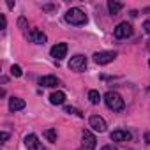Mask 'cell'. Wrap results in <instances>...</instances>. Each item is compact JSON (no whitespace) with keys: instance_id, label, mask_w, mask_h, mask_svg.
I'll return each instance as SVG.
<instances>
[{"instance_id":"obj_1","label":"cell","mask_w":150,"mask_h":150,"mask_svg":"<svg viewBox=\"0 0 150 150\" xmlns=\"http://www.w3.org/2000/svg\"><path fill=\"white\" fill-rule=\"evenodd\" d=\"M65 21L69 23V25H74V27H80V25H85L87 23V14L80 9V7H71L67 13H65Z\"/></svg>"},{"instance_id":"obj_2","label":"cell","mask_w":150,"mask_h":150,"mask_svg":"<svg viewBox=\"0 0 150 150\" xmlns=\"http://www.w3.org/2000/svg\"><path fill=\"white\" fill-rule=\"evenodd\" d=\"M104 103H106V106H108L110 110H113V111H122V110L125 108V103H124L122 96H120L118 92H113V90H110V92L104 94Z\"/></svg>"},{"instance_id":"obj_3","label":"cell","mask_w":150,"mask_h":150,"mask_svg":"<svg viewBox=\"0 0 150 150\" xmlns=\"http://www.w3.org/2000/svg\"><path fill=\"white\" fill-rule=\"evenodd\" d=\"M69 69L71 71H76V72H81L87 69V57L85 55H74L71 60H69Z\"/></svg>"},{"instance_id":"obj_4","label":"cell","mask_w":150,"mask_h":150,"mask_svg":"<svg viewBox=\"0 0 150 150\" xmlns=\"http://www.w3.org/2000/svg\"><path fill=\"white\" fill-rule=\"evenodd\" d=\"M113 34H115L117 39H127V37L132 35V27H131L127 21H122V23H118V25L115 27Z\"/></svg>"},{"instance_id":"obj_5","label":"cell","mask_w":150,"mask_h":150,"mask_svg":"<svg viewBox=\"0 0 150 150\" xmlns=\"http://www.w3.org/2000/svg\"><path fill=\"white\" fill-rule=\"evenodd\" d=\"M115 58H117L115 51H97V53H94V62L99 64V65H106V64L113 62Z\"/></svg>"},{"instance_id":"obj_6","label":"cell","mask_w":150,"mask_h":150,"mask_svg":"<svg viewBox=\"0 0 150 150\" xmlns=\"http://www.w3.org/2000/svg\"><path fill=\"white\" fill-rule=\"evenodd\" d=\"M50 55H51L55 60H62V58H65V57H67V44H65V42H58V44H55V46L50 50Z\"/></svg>"},{"instance_id":"obj_7","label":"cell","mask_w":150,"mask_h":150,"mask_svg":"<svg viewBox=\"0 0 150 150\" xmlns=\"http://www.w3.org/2000/svg\"><path fill=\"white\" fill-rule=\"evenodd\" d=\"M25 146H27L28 150H44V146H42V143L39 141L37 134H27V136H25Z\"/></svg>"},{"instance_id":"obj_8","label":"cell","mask_w":150,"mask_h":150,"mask_svg":"<svg viewBox=\"0 0 150 150\" xmlns=\"http://www.w3.org/2000/svg\"><path fill=\"white\" fill-rule=\"evenodd\" d=\"M88 122H90V127H92L94 131H97V132H104V131H106V122H104L103 117H99V115H92Z\"/></svg>"},{"instance_id":"obj_9","label":"cell","mask_w":150,"mask_h":150,"mask_svg":"<svg viewBox=\"0 0 150 150\" xmlns=\"http://www.w3.org/2000/svg\"><path fill=\"white\" fill-rule=\"evenodd\" d=\"M81 138H83V146H85L87 150H96L97 139H96V136L92 134V131H83Z\"/></svg>"},{"instance_id":"obj_10","label":"cell","mask_w":150,"mask_h":150,"mask_svg":"<svg viewBox=\"0 0 150 150\" xmlns=\"http://www.w3.org/2000/svg\"><path fill=\"white\" fill-rule=\"evenodd\" d=\"M110 138H111V141H129L132 136H131V132H129V131L117 129V131H113V132L110 134Z\"/></svg>"},{"instance_id":"obj_11","label":"cell","mask_w":150,"mask_h":150,"mask_svg":"<svg viewBox=\"0 0 150 150\" xmlns=\"http://www.w3.org/2000/svg\"><path fill=\"white\" fill-rule=\"evenodd\" d=\"M39 85H41V87L53 88V87H58V85H60V80H58L57 76H41V78H39Z\"/></svg>"},{"instance_id":"obj_12","label":"cell","mask_w":150,"mask_h":150,"mask_svg":"<svg viewBox=\"0 0 150 150\" xmlns=\"http://www.w3.org/2000/svg\"><path fill=\"white\" fill-rule=\"evenodd\" d=\"M28 39H30L32 42H35V44H44V42H46V35H44L42 32H39L37 28H32V30L28 32Z\"/></svg>"},{"instance_id":"obj_13","label":"cell","mask_w":150,"mask_h":150,"mask_svg":"<svg viewBox=\"0 0 150 150\" xmlns=\"http://www.w3.org/2000/svg\"><path fill=\"white\" fill-rule=\"evenodd\" d=\"M25 108V101L20 99V97H11L9 99V110L11 111H20Z\"/></svg>"},{"instance_id":"obj_14","label":"cell","mask_w":150,"mask_h":150,"mask_svg":"<svg viewBox=\"0 0 150 150\" xmlns=\"http://www.w3.org/2000/svg\"><path fill=\"white\" fill-rule=\"evenodd\" d=\"M64 101H65V94H64L62 90H57V92H53V94L50 96V103L55 104V106L64 104Z\"/></svg>"},{"instance_id":"obj_15","label":"cell","mask_w":150,"mask_h":150,"mask_svg":"<svg viewBox=\"0 0 150 150\" xmlns=\"http://www.w3.org/2000/svg\"><path fill=\"white\" fill-rule=\"evenodd\" d=\"M122 7H124V4H120V2H113V0H110V2H108V11H110L111 16H117Z\"/></svg>"},{"instance_id":"obj_16","label":"cell","mask_w":150,"mask_h":150,"mask_svg":"<svg viewBox=\"0 0 150 150\" xmlns=\"http://www.w3.org/2000/svg\"><path fill=\"white\" fill-rule=\"evenodd\" d=\"M42 136H44L50 143H55V141H57V131H55V129H46V131L42 132Z\"/></svg>"},{"instance_id":"obj_17","label":"cell","mask_w":150,"mask_h":150,"mask_svg":"<svg viewBox=\"0 0 150 150\" xmlns=\"http://www.w3.org/2000/svg\"><path fill=\"white\" fill-rule=\"evenodd\" d=\"M88 101H90L92 104H99V103H101V94H99L97 90H90V92H88Z\"/></svg>"},{"instance_id":"obj_18","label":"cell","mask_w":150,"mask_h":150,"mask_svg":"<svg viewBox=\"0 0 150 150\" xmlns=\"http://www.w3.org/2000/svg\"><path fill=\"white\" fill-rule=\"evenodd\" d=\"M64 111H65V113H69V115H78V117H83V113H81L80 110L71 108V106H65V108H64Z\"/></svg>"},{"instance_id":"obj_19","label":"cell","mask_w":150,"mask_h":150,"mask_svg":"<svg viewBox=\"0 0 150 150\" xmlns=\"http://www.w3.org/2000/svg\"><path fill=\"white\" fill-rule=\"evenodd\" d=\"M11 74H13L14 78H20L21 74H23V72H21V67H20V65H13V67H11Z\"/></svg>"},{"instance_id":"obj_20","label":"cell","mask_w":150,"mask_h":150,"mask_svg":"<svg viewBox=\"0 0 150 150\" xmlns=\"http://www.w3.org/2000/svg\"><path fill=\"white\" fill-rule=\"evenodd\" d=\"M6 25H7V21H6V16L2 14V16H0V27H2V30L6 28Z\"/></svg>"},{"instance_id":"obj_21","label":"cell","mask_w":150,"mask_h":150,"mask_svg":"<svg viewBox=\"0 0 150 150\" xmlns=\"http://www.w3.org/2000/svg\"><path fill=\"white\" fill-rule=\"evenodd\" d=\"M143 28H145V32H146V34H150V20H146V21L143 23Z\"/></svg>"},{"instance_id":"obj_22","label":"cell","mask_w":150,"mask_h":150,"mask_svg":"<svg viewBox=\"0 0 150 150\" xmlns=\"http://www.w3.org/2000/svg\"><path fill=\"white\" fill-rule=\"evenodd\" d=\"M101 150H117V146H115V145H104Z\"/></svg>"},{"instance_id":"obj_23","label":"cell","mask_w":150,"mask_h":150,"mask_svg":"<svg viewBox=\"0 0 150 150\" xmlns=\"http://www.w3.org/2000/svg\"><path fill=\"white\" fill-rule=\"evenodd\" d=\"M9 139V132H2V143H6Z\"/></svg>"},{"instance_id":"obj_24","label":"cell","mask_w":150,"mask_h":150,"mask_svg":"<svg viewBox=\"0 0 150 150\" xmlns=\"http://www.w3.org/2000/svg\"><path fill=\"white\" fill-rule=\"evenodd\" d=\"M18 25H20L21 28H25V25H27V23H25V18H20V21H18Z\"/></svg>"},{"instance_id":"obj_25","label":"cell","mask_w":150,"mask_h":150,"mask_svg":"<svg viewBox=\"0 0 150 150\" xmlns=\"http://www.w3.org/2000/svg\"><path fill=\"white\" fill-rule=\"evenodd\" d=\"M53 9H57L55 6H44V11H53Z\"/></svg>"},{"instance_id":"obj_26","label":"cell","mask_w":150,"mask_h":150,"mask_svg":"<svg viewBox=\"0 0 150 150\" xmlns=\"http://www.w3.org/2000/svg\"><path fill=\"white\" fill-rule=\"evenodd\" d=\"M145 143H150V132L145 134Z\"/></svg>"},{"instance_id":"obj_27","label":"cell","mask_w":150,"mask_h":150,"mask_svg":"<svg viewBox=\"0 0 150 150\" xmlns=\"http://www.w3.org/2000/svg\"><path fill=\"white\" fill-rule=\"evenodd\" d=\"M148 92H150V87H148Z\"/></svg>"},{"instance_id":"obj_28","label":"cell","mask_w":150,"mask_h":150,"mask_svg":"<svg viewBox=\"0 0 150 150\" xmlns=\"http://www.w3.org/2000/svg\"><path fill=\"white\" fill-rule=\"evenodd\" d=\"M148 65H150V60H148Z\"/></svg>"}]
</instances>
